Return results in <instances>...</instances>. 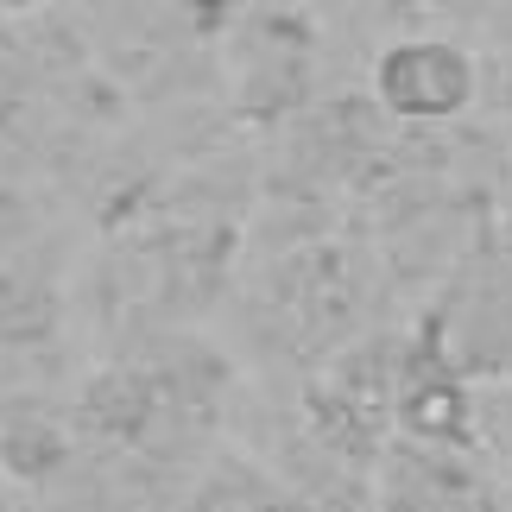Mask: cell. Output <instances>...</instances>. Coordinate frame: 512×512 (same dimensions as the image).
<instances>
[{
    "label": "cell",
    "mask_w": 512,
    "mask_h": 512,
    "mask_svg": "<svg viewBox=\"0 0 512 512\" xmlns=\"http://www.w3.org/2000/svg\"><path fill=\"white\" fill-rule=\"evenodd\" d=\"M373 95L399 121H449L475 102V64L449 38H399L373 64Z\"/></svg>",
    "instance_id": "1"
},
{
    "label": "cell",
    "mask_w": 512,
    "mask_h": 512,
    "mask_svg": "<svg viewBox=\"0 0 512 512\" xmlns=\"http://www.w3.org/2000/svg\"><path fill=\"white\" fill-rule=\"evenodd\" d=\"M475 418H487V430H494L500 443H512V386L487 392V399H475Z\"/></svg>",
    "instance_id": "2"
},
{
    "label": "cell",
    "mask_w": 512,
    "mask_h": 512,
    "mask_svg": "<svg viewBox=\"0 0 512 512\" xmlns=\"http://www.w3.org/2000/svg\"><path fill=\"white\" fill-rule=\"evenodd\" d=\"M506 260H512V222H506Z\"/></svg>",
    "instance_id": "3"
}]
</instances>
